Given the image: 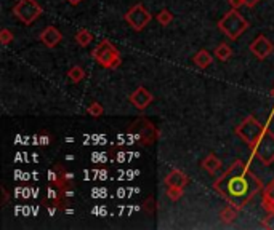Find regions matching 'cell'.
<instances>
[{"label":"cell","instance_id":"obj_6","mask_svg":"<svg viewBox=\"0 0 274 230\" xmlns=\"http://www.w3.org/2000/svg\"><path fill=\"white\" fill-rule=\"evenodd\" d=\"M42 13L43 10L37 0H20L13 8V15L24 24H32Z\"/></svg>","mask_w":274,"mask_h":230},{"label":"cell","instance_id":"obj_24","mask_svg":"<svg viewBox=\"0 0 274 230\" xmlns=\"http://www.w3.org/2000/svg\"><path fill=\"white\" fill-rule=\"evenodd\" d=\"M228 4H229V7L233 8V10H237V8L244 5V0H228Z\"/></svg>","mask_w":274,"mask_h":230},{"label":"cell","instance_id":"obj_7","mask_svg":"<svg viewBox=\"0 0 274 230\" xmlns=\"http://www.w3.org/2000/svg\"><path fill=\"white\" fill-rule=\"evenodd\" d=\"M123 18H125V21L130 24V28H133L135 31H143L148 26V23L151 21L153 16L143 5L136 4V5H133L130 8Z\"/></svg>","mask_w":274,"mask_h":230},{"label":"cell","instance_id":"obj_3","mask_svg":"<svg viewBox=\"0 0 274 230\" xmlns=\"http://www.w3.org/2000/svg\"><path fill=\"white\" fill-rule=\"evenodd\" d=\"M93 58L100 66L106 69H116L120 66V53L112 45L109 40H101L98 45L93 48Z\"/></svg>","mask_w":274,"mask_h":230},{"label":"cell","instance_id":"obj_26","mask_svg":"<svg viewBox=\"0 0 274 230\" xmlns=\"http://www.w3.org/2000/svg\"><path fill=\"white\" fill-rule=\"evenodd\" d=\"M67 2H69L71 5H79L81 2H84V0H67Z\"/></svg>","mask_w":274,"mask_h":230},{"label":"cell","instance_id":"obj_17","mask_svg":"<svg viewBox=\"0 0 274 230\" xmlns=\"http://www.w3.org/2000/svg\"><path fill=\"white\" fill-rule=\"evenodd\" d=\"M85 77V70L81 67V66H73L69 70H67V78L73 83H79L82 82Z\"/></svg>","mask_w":274,"mask_h":230},{"label":"cell","instance_id":"obj_23","mask_svg":"<svg viewBox=\"0 0 274 230\" xmlns=\"http://www.w3.org/2000/svg\"><path fill=\"white\" fill-rule=\"evenodd\" d=\"M261 227H263V228L274 230V213H269L268 217H264V219L261 220Z\"/></svg>","mask_w":274,"mask_h":230},{"label":"cell","instance_id":"obj_1","mask_svg":"<svg viewBox=\"0 0 274 230\" xmlns=\"http://www.w3.org/2000/svg\"><path fill=\"white\" fill-rule=\"evenodd\" d=\"M214 189L225 197L229 205L242 209L257 193L263 190V184L242 160H236L214 182Z\"/></svg>","mask_w":274,"mask_h":230},{"label":"cell","instance_id":"obj_14","mask_svg":"<svg viewBox=\"0 0 274 230\" xmlns=\"http://www.w3.org/2000/svg\"><path fill=\"white\" fill-rule=\"evenodd\" d=\"M202 166H204V170H207L210 174H215L220 168H222V160H220L218 157H215L214 154H210L204 162H202Z\"/></svg>","mask_w":274,"mask_h":230},{"label":"cell","instance_id":"obj_8","mask_svg":"<svg viewBox=\"0 0 274 230\" xmlns=\"http://www.w3.org/2000/svg\"><path fill=\"white\" fill-rule=\"evenodd\" d=\"M250 51H252V55L263 61V59H266L269 55H272V51H274V43L266 37V35H258L257 39H255L252 43H250Z\"/></svg>","mask_w":274,"mask_h":230},{"label":"cell","instance_id":"obj_21","mask_svg":"<svg viewBox=\"0 0 274 230\" xmlns=\"http://www.w3.org/2000/svg\"><path fill=\"white\" fill-rule=\"evenodd\" d=\"M15 35L10 29H2L0 31V42H2V45H8L10 42H13Z\"/></svg>","mask_w":274,"mask_h":230},{"label":"cell","instance_id":"obj_25","mask_svg":"<svg viewBox=\"0 0 274 230\" xmlns=\"http://www.w3.org/2000/svg\"><path fill=\"white\" fill-rule=\"evenodd\" d=\"M260 2V0H244V5H247L249 8H252V7H255Z\"/></svg>","mask_w":274,"mask_h":230},{"label":"cell","instance_id":"obj_2","mask_svg":"<svg viewBox=\"0 0 274 230\" xmlns=\"http://www.w3.org/2000/svg\"><path fill=\"white\" fill-rule=\"evenodd\" d=\"M218 28L231 40H237L249 29V21L237 10H233L231 8V12H228L222 20L218 21Z\"/></svg>","mask_w":274,"mask_h":230},{"label":"cell","instance_id":"obj_27","mask_svg":"<svg viewBox=\"0 0 274 230\" xmlns=\"http://www.w3.org/2000/svg\"><path fill=\"white\" fill-rule=\"evenodd\" d=\"M271 96H272V98H274V88H272V90H271Z\"/></svg>","mask_w":274,"mask_h":230},{"label":"cell","instance_id":"obj_19","mask_svg":"<svg viewBox=\"0 0 274 230\" xmlns=\"http://www.w3.org/2000/svg\"><path fill=\"white\" fill-rule=\"evenodd\" d=\"M103 112H104V109H103V105H101L100 102H92V104L87 107V113H90L92 117H95V119L101 117Z\"/></svg>","mask_w":274,"mask_h":230},{"label":"cell","instance_id":"obj_10","mask_svg":"<svg viewBox=\"0 0 274 230\" xmlns=\"http://www.w3.org/2000/svg\"><path fill=\"white\" fill-rule=\"evenodd\" d=\"M40 40L45 47L48 48H55L58 43L63 40V34H61L58 31V28H55V26H48V28H45L42 31L40 34Z\"/></svg>","mask_w":274,"mask_h":230},{"label":"cell","instance_id":"obj_5","mask_svg":"<svg viewBox=\"0 0 274 230\" xmlns=\"http://www.w3.org/2000/svg\"><path fill=\"white\" fill-rule=\"evenodd\" d=\"M250 150L263 165H271L274 162V133L264 130L258 143Z\"/></svg>","mask_w":274,"mask_h":230},{"label":"cell","instance_id":"obj_15","mask_svg":"<svg viewBox=\"0 0 274 230\" xmlns=\"http://www.w3.org/2000/svg\"><path fill=\"white\" fill-rule=\"evenodd\" d=\"M214 53H215L217 59H220V61H228L229 58L233 56V50H231V47L228 45V43H220Z\"/></svg>","mask_w":274,"mask_h":230},{"label":"cell","instance_id":"obj_13","mask_svg":"<svg viewBox=\"0 0 274 230\" xmlns=\"http://www.w3.org/2000/svg\"><path fill=\"white\" fill-rule=\"evenodd\" d=\"M192 61H194V64H196L197 67L206 69V67L212 66V63H214V56H212L207 50H199L196 55H194Z\"/></svg>","mask_w":274,"mask_h":230},{"label":"cell","instance_id":"obj_12","mask_svg":"<svg viewBox=\"0 0 274 230\" xmlns=\"http://www.w3.org/2000/svg\"><path fill=\"white\" fill-rule=\"evenodd\" d=\"M263 206L268 213H274V179L263 190Z\"/></svg>","mask_w":274,"mask_h":230},{"label":"cell","instance_id":"obj_20","mask_svg":"<svg viewBox=\"0 0 274 230\" xmlns=\"http://www.w3.org/2000/svg\"><path fill=\"white\" fill-rule=\"evenodd\" d=\"M157 21L161 26H167V24H170L173 21V15L169 10H162L161 13L157 15Z\"/></svg>","mask_w":274,"mask_h":230},{"label":"cell","instance_id":"obj_11","mask_svg":"<svg viewBox=\"0 0 274 230\" xmlns=\"http://www.w3.org/2000/svg\"><path fill=\"white\" fill-rule=\"evenodd\" d=\"M188 182H189L188 176L184 174L183 171H180V170L170 171L169 174H167V178H165V185H167V187H181V189H184V185H186Z\"/></svg>","mask_w":274,"mask_h":230},{"label":"cell","instance_id":"obj_18","mask_svg":"<svg viewBox=\"0 0 274 230\" xmlns=\"http://www.w3.org/2000/svg\"><path fill=\"white\" fill-rule=\"evenodd\" d=\"M74 39H76V42L81 47H88L92 43V40H93V35H92V32L88 31V29H81L76 34Z\"/></svg>","mask_w":274,"mask_h":230},{"label":"cell","instance_id":"obj_16","mask_svg":"<svg viewBox=\"0 0 274 230\" xmlns=\"http://www.w3.org/2000/svg\"><path fill=\"white\" fill-rule=\"evenodd\" d=\"M237 209H239V208H236L234 205L223 208L222 213H220V219H222L225 224L233 222V220H236V217H237Z\"/></svg>","mask_w":274,"mask_h":230},{"label":"cell","instance_id":"obj_4","mask_svg":"<svg viewBox=\"0 0 274 230\" xmlns=\"http://www.w3.org/2000/svg\"><path fill=\"white\" fill-rule=\"evenodd\" d=\"M264 128L261 123L255 119V117H247L244 122H241L236 128V135L239 136L244 143L249 146L250 149L258 143V139L261 138V135L264 133Z\"/></svg>","mask_w":274,"mask_h":230},{"label":"cell","instance_id":"obj_9","mask_svg":"<svg viewBox=\"0 0 274 230\" xmlns=\"http://www.w3.org/2000/svg\"><path fill=\"white\" fill-rule=\"evenodd\" d=\"M128 99H130V102L133 104L138 110H145V109L149 107V104L154 101V96L151 94V91L146 90L145 86H140V88H136V90L130 94Z\"/></svg>","mask_w":274,"mask_h":230},{"label":"cell","instance_id":"obj_22","mask_svg":"<svg viewBox=\"0 0 274 230\" xmlns=\"http://www.w3.org/2000/svg\"><path fill=\"white\" fill-rule=\"evenodd\" d=\"M167 195H169L170 200L176 201V200H180L183 197V189L181 187H169V190H167Z\"/></svg>","mask_w":274,"mask_h":230}]
</instances>
